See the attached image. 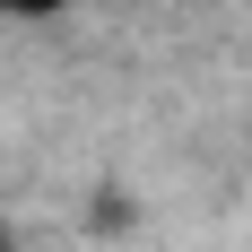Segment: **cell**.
I'll return each mask as SVG.
<instances>
[{
    "mask_svg": "<svg viewBox=\"0 0 252 252\" xmlns=\"http://www.w3.org/2000/svg\"><path fill=\"white\" fill-rule=\"evenodd\" d=\"M0 9H26V18H44V9H61V0H0Z\"/></svg>",
    "mask_w": 252,
    "mask_h": 252,
    "instance_id": "1",
    "label": "cell"
},
{
    "mask_svg": "<svg viewBox=\"0 0 252 252\" xmlns=\"http://www.w3.org/2000/svg\"><path fill=\"white\" fill-rule=\"evenodd\" d=\"M0 252H18V244H9V226H0Z\"/></svg>",
    "mask_w": 252,
    "mask_h": 252,
    "instance_id": "2",
    "label": "cell"
}]
</instances>
